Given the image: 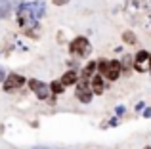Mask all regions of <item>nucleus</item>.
<instances>
[{
	"label": "nucleus",
	"instance_id": "18",
	"mask_svg": "<svg viewBox=\"0 0 151 149\" xmlns=\"http://www.w3.org/2000/svg\"><path fill=\"white\" fill-rule=\"evenodd\" d=\"M6 77H8V74H6V71H4V69L0 67V82H2V84H4V80H6Z\"/></svg>",
	"mask_w": 151,
	"mask_h": 149
},
{
	"label": "nucleus",
	"instance_id": "21",
	"mask_svg": "<svg viewBox=\"0 0 151 149\" xmlns=\"http://www.w3.org/2000/svg\"><path fill=\"white\" fill-rule=\"evenodd\" d=\"M117 124H119V117H115V119L109 120V126H117Z\"/></svg>",
	"mask_w": 151,
	"mask_h": 149
},
{
	"label": "nucleus",
	"instance_id": "4",
	"mask_svg": "<svg viewBox=\"0 0 151 149\" xmlns=\"http://www.w3.org/2000/svg\"><path fill=\"white\" fill-rule=\"evenodd\" d=\"M134 71H138V73L151 71V54L147 50H140L134 56Z\"/></svg>",
	"mask_w": 151,
	"mask_h": 149
},
{
	"label": "nucleus",
	"instance_id": "12",
	"mask_svg": "<svg viewBox=\"0 0 151 149\" xmlns=\"http://www.w3.org/2000/svg\"><path fill=\"white\" fill-rule=\"evenodd\" d=\"M12 11H14V6H12L10 0H0V19L10 17Z\"/></svg>",
	"mask_w": 151,
	"mask_h": 149
},
{
	"label": "nucleus",
	"instance_id": "3",
	"mask_svg": "<svg viewBox=\"0 0 151 149\" xmlns=\"http://www.w3.org/2000/svg\"><path fill=\"white\" fill-rule=\"evenodd\" d=\"M69 52L73 54L75 57L82 59V57H88L90 56L92 46H90V42H88V38H86V37H77V38H73V40H71Z\"/></svg>",
	"mask_w": 151,
	"mask_h": 149
},
{
	"label": "nucleus",
	"instance_id": "17",
	"mask_svg": "<svg viewBox=\"0 0 151 149\" xmlns=\"http://www.w3.org/2000/svg\"><path fill=\"white\" fill-rule=\"evenodd\" d=\"M71 0H52V4H55V6H65V4H69Z\"/></svg>",
	"mask_w": 151,
	"mask_h": 149
},
{
	"label": "nucleus",
	"instance_id": "11",
	"mask_svg": "<svg viewBox=\"0 0 151 149\" xmlns=\"http://www.w3.org/2000/svg\"><path fill=\"white\" fill-rule=\"evenodd\" d=\"M31 10H33L35 19L38 21V19L46 14V2H44V0H35V2H31Z\"/></svg>",
	"mask_w": 151,
	"mask_h": 149
},
{
	"label": "nucleus",
	"instance_id": "1",
	"mask_svg": "<svg viewBox=\"0 0 151 149\" xmlns=\"http://www.w3.org/2000/svg\"><path fill=\"white\" fill-rule=\"evenodd\" d=\"M98 69H100V74L107 80H117L122 73V65L119 59H100L98 61Z\"/></svg>",
	"mask_w": 151,
	"mask_h": 149
},
{
	"label": "nucleus",
	"instance_id": "2",
	"mask_svg": "<svg viewBox=\"0 0 151 149\" xmlns=\"http://www.w3.org/2000/svg\"><path fill=\"white\" fill-rule=\"evenodd\" d=\"M17 25L19 27H23V29H31V27H37L38 23H37V19H35V15H33V10H31V2H23L21 6L17 8Z\"/></svg>",
	"mask_w": 151,
	"mask_h": 149
},
{
	"label": "nucleus",
	"instance_id": "5",
	"mask_svg": "<svg viewBox=\"0 0 151 149\" xmlns=\"http://www.w3.org/2000/svg\"><path fill=\"white\" fill-rule=\"evenodd\" d=\"M27 84H29L31 92H33L38 100H48L50 97L52 92H50V86L46 84V82L38 80V78H31V80H27Z\"/></svg>",
	"mask_w": 151,
	"mask_h": 149
},
{
	"label": "nucleus",
	"instance_id": "10",
	"mask_svg": "<svg viewBox=\"0 0 151 149\" xmlns=\"http://www.w3.org/2000/svg\"><path fill=\"white\" fill-rule=\"evenodd\" d=\"M78 77H81V74L77 73V69H69L67 73H63V77L59 78V82H61V84L67 88V86H73V84H77Z\"/></svg>",
	"mask_w": 151,
	"mask_h": 149
},
{
	"label": "nucleus",
	"instance_id": "15",
	"mask_svg": "<svg viewBox=\"0 0 151 149\" xmlns=\"http://www.w3.org/2000/svg\"><path fill=\"white\" fill-rule=\"evenodd\" d=\"M122 40H124L126 44H136V34H134L132 31H124V33H122Z\"/></svg>",
	"mask_w": 151,
	"mask_h": 149
},
{
	"label": "nucleus",
	"instance_id": "8",
	"mask_svg": "<svg viewBox=\"0 0 151 149\" xmlns=\"http://www.w3.org/2000/svg\"><path fill=\"white\" fill-rule=\"evenodd\" d=\"M96 69H98V61H88V63L84 65V69L81 71V77H78V80L90 82V80L94 78V74H96Z\"/></svg>",
	"mask_w": 151,
	"mask_h": 149
},
{
	"label": "nucleus",
	"instance_id": "19",
	"mask_svg": "<svg viewBox=\"0 0 151 149\" xmlns=\"http://www.w3.org/2000/svg\"><path fill=\"white\" fill-rule=\"evenodd\" d=\"M144 109H145V103H144V101L136 103V111H138V113H140V111H144Z\"/></svg>",
	"mask_w": 151,
	"mask_h": 149
},
{
	"label": "nucleus",
	"instance_id": "16",
	"mask_svg": "<svg viewBox=\"0 0 151 149\" xmlns=\"http://www.w3.org/2000/svg\"><path fill=\"white\" fill-rule=\"evenodd\" d=\"M124 111H126V107H124V105H117V109H115L117 117H122V115H124Z\"/></svg>",
	"mask_w": 151,
	"mask_h": 149
},
{
	"label": "nucleus",
	"instance_id": "6",
	"mask_svg": "<svg viewBox=\"0 0 151 149\" xmlns=\"http://www.w3.org/2000/svg\"><path fill=\"white\" fill-rule=\"evenodd\" d=\"M75 96L81 103H90L94 97L92 90H90V82H84V80H78L77 82V90H75Z\"/></svg>",
	"mask_w": 151,
	"mask_h": 149
},
{
	"label": "nucleus",
	"instance_id": "14",
	"mask_svg": "<svg viewBox=\"0 0 151 149\" xmlns=\"http://www.w3.org/2000/svg\"><path fill=\"white\" fill-rule=\"evenodd\" d=\"M121 65H122V71H128L130 67L134 69V61H132V56H128V54H126V56H124V57L121 59Z\"/></svg>",
	"mask_w": 151,
	"mask_h": 149
},
{
	"label": "nucleus",
	"instance_id": "13",
	"mask_svg": "<svg viewBox=\"0 0 151 149\" xmlns=\"http://www.w3.org/2000/svg\"><path fill=\"white\" fill-rule=\"evenodd\" d=\"M63 90H65V86H63L59 80H54V82L50 84V92L54 94V96H59V94H61Z\"/></svg>",
	"mask_w": 151,
	"mask_h": 149
},
{
	"label": "nucleus",
	"instance_id": "20",
	"mask_svg": "<svg viewBox=\"0 0 151 149\" xmlns=\"http://www.w3.org/2000/svg\"><path fill=\"white\" fill-rule=\"evenodd\" d=\"M144 117H145V119H149V117H151V107H145L144 109Z\"/></svg>",
	"mask_w": 151,
	"mask_h": 149
},
{
	"label": "nucleus",
	"instance_id": "7",
	"mask_svg": "<svg viewBox=\"0 0 151 149\" xmlns=\"http://www.w3.org/2000/svg\"><path fill=\"white\" fill-rule=\"evenodd\" d=\"M27 82V78L23 77V74H17V73H10L6 77V80H4V90L6 92H14V90H19L23 84Z\"/></svg>",
	"mask_w": 151,
	"mask_h": 149
},
{
	"label": "nucleus",
	"instance_id": "9",
	"mask_svg": "<svg viewBox=\"0 0 151 149\" xmlns=\"http://www.w3.org/2000/svg\"><path fill=\"white\" fill-rule=\"evenodd\" d=\"M90 90H92L94 96H101L103 90H105V78L101 74H94V78L90 80Z\"/></svg>",
	"mask_w": 151,
	"mask_h": 149
}]
</instances>
